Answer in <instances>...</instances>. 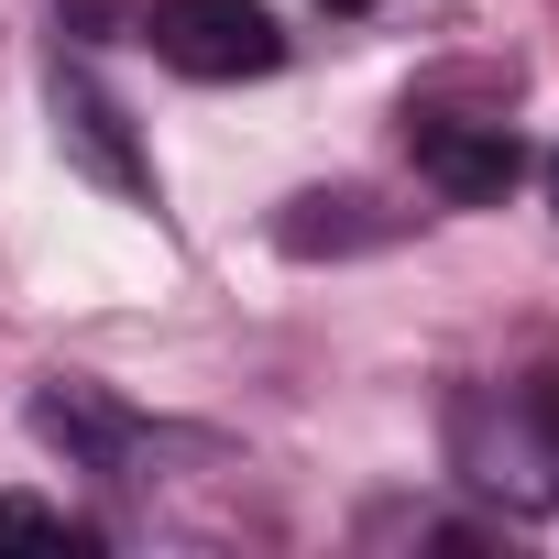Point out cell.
<instances>
[{
  "label": "cell",
  "mask_w": 559,
  "mask_h": 559,
  "mask_svg": "<svg viewBox=\"0 0 559 559\" xmlns=\"http://www.w3.org/2000/svg\"><path fill=\"white\" fill-rule=\"evenodd\" d=\"M450 461L483 504L504 515H559V373H515L461 395L450 417Z\"/></svg>",
  "instance_id": "obj_1"
},
{
  "label": "cell",
  "mask_w": 559,
  "mask_h": 559,
  "mask_svg": "<svg viewBox=\"0 0 559 559\" xmlns=\"http://www.w3.org/2000/svg\"><path fill=\"white\" fill-rule=\"evenodd\" d=\"M406 143H417V176L450 198V209H493L515 176H526V154H515V132L504 121H461V110H417L406 121Z\"/></svg>",
  "instance_id": "obj_3"
},
{
  "label": "cell",
  "mask_w": 559,
  "mask_h": 559,
  "mask_svg": "<svg viewBox=\"0 0 559 559\" xmlns=\"http://www.w3.org/2000/svg\"><path fill=\"white\" fill-rule=\"evenodd\" d=\"M0 548H99V526H78L67 504H34V493H0Z\"/></svg>",
  "instance_id": "obj_5"
},
{
  "label": "cell",
  "mask_w": 559,
  "mask_h": 559,
  "mask_svg": "<svg viewBox=\"0 0 559 559\" xmlns=\"http://www.w3.org/2000/svg\"><path fill=\"white\" fill-rule=\"evenodd\" d=\"M56 143H67V154H78V165H88V176H99L110 198H132V209H154V165L132 154V132H121V110H110V99H99V88H88L78 67H56Z\"/></svg>",
  "instance_id": "obj_4"
},
{
  "label": "cell",
  "mask_w": 559,
  "mask_h": 559,
  "mask_svg": "<svg viewBox=\"0 0 559 559\" xmlns=\"http://www.w3.org/2000/svg\"><path fill=\"white\" fill-rule=\"evenodd\" d=\"M330 12H362V0H330Z\"/></svg>",
  "instance_id": "obj_7"
},
{
  "label": "cell",
  "mask_w": 559,
  "mask_h": 559,
  "mask_svg": "<svg viewBox=\"0 0 559 559\" xmlns=\"http://www.w3.org/2000/svg\"><path fill=\"white\" fill-rule=\"evenodd\" d=\"M548 209H559V154H548Z\"/></svg>",
  "instance_id": "obj_6"
},
{
  "label": "cell",
  "mask_w": 559,
  "mask_h": 559,
  "mask_svg": "<svg viewBox=\"0 0 559 559\" xmlns=\"http://www.w3.org/2000/svg\"><path fill=\"white\" fill-rule=\"evenodd\" d=\"M143 34H154V56H165L176 78H209V88L286 67V23H274L263 0H154Z\"/></svg>",
  "instance_id": "obj_2"
}]
</instances>
